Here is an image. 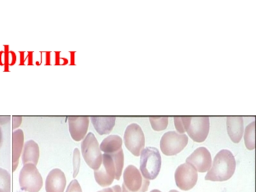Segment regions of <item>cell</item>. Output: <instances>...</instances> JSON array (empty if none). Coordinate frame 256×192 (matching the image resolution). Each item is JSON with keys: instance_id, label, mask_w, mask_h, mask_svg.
I'll return each instance as SVG.
<instances>
[{"instance_id": "31", "label": "cell", "mask_w": 256, "mask_h": 192, "mask_svg": "<svg viewBox=\"0 0 256 192\" xmlns=\"http://www.w3.org/2000/svg\"><path fill=\"white\" fill-rule=\"evenodd\" d=\"M168 192H180L176 190H171L169 191Z\"/></svg>"}, {"instance_id": "1", "label": "cell", "mask_w": 256, "mask_h": 192, "mask_svg": "<svg viewBox=\"0 0 256 192\" xmlns=\"http://www.w3.org/2000/svg\"><path fill=\"white\" fill-rule=\"evenodd\" d=\"M236 166V160L232 153L230 150H221L214 157L205 180L224 182L230 180L234 174Z\"/></svg>"}, {"instance_id": "22", "label": "cell", "mask_w": 256, "mask_h": 192, "mask_svg": "<svg viewBox=\"0 0 256 192\" xmlns=\"http://www.w3.org/2000/svg\"><path fill=\"white\" fill-rule=\"evenodd\" d=\"M150 124L154 131L160 132L168 127V116H152L150 118Z\"/></svg>"}, {"instance_id": "16", "label": "cell", "mask_w": 256, "mask_h": 192, "mask_svg": "<svg viewBox=\"0 0 256 192\" xmlns=\"http://www.w3.org/2000/svg\"><path fill=\"white\" fill-rule=\"evenodd\" d=\"M40 156V150L38 144L34 140H28L25 143L22 153V164H33L36 166Z\"/></svg>"}, {"instance_id": "17", "label": "cell", "mask_w": 256, "mask_h": 192, "mask_svg": "<svg viewBox=\"0 0 256 192\" xmlns=\"http://www.w3.org/2000/svg\"><path fill=\"white\" fill-rule=\"evenodd\" d=\"M94 128L100 136L109 134L116 124L115 116H92Z\"/></svg>"}, {"instance_id": "18", "label": "cell", "mask_w": 256, "mask_h": 192, "mask_svg": "<svg viewBox=\"0 0 256 192\" xmlns=\"http://www.w3.org/2000/svg\"><path fill=\"white\" fill-rule=\"evenodd\" d=\"M122 140L121 137L112 134L105 138L100 146L102 152L106 154H111L118 152L122 148Z\"/></svg>"}, {"instance_id": "21", "label": "cell", "mask_w": 256, "mask_h": 192, "mask_svg": "<svg viewBox=\"0 0 256 192\" xmlns=\"http://www.w3.org/2000/svg\"><path fill=\"white\" fill-rule=\"evenodd\" d=\"M11 178L6 169L0 168V192H10Z\"/></svg>"}, {"instance_id": "11", "label": "cell", "mask_w": 256, "mask_h": 192, "mask_svg": "<svg viewBox=\"0 0 256 192\" xmlns=\"http://www.w3.org/2000/svg\"><path fill=\"white\" fill-rule=\"evenodd\" d=\"M186 162L193 166L198 172L204 173L211 168L212 155L206 148H198L194 150L190 156L187 158Z\"/></svg>"}, {"instance_id": "13", "label": "cell", "mask_w": 256, "mask_h": 192, "mask_svg": "<svg viewBox=\"0 0 256 192\" xmlns=\"http://www.w3.org/2000/svg\"><path fill=\"white\" fill-rule=\"evenodd\" d=\"M66 186L65 174L59 168L50 171L46 180V192H64Z\"/></svg>"}, {"instance_id": "23", "label": "cell", "mask_w": 256, "mask_h": 192, "mask_svg": "<svg viewBox=\"0 0 256 192\" xmlns=\"http://www.w3.org/2000/svg\"><path fill=\"white\" fill-rule=\"evenodd\" d=\"M81 163L80 158V152L78 148H75L73 152V178H76L78 174Z\"/></svg>"}, {"instance_id": "30", "label": "cell", "mask_w": 256, "mask_h": 192, "mask_svg": "<svg viewBox=\"0 0 256 192\" xmlns=\"http://www.w3.org/2000/svg\"><path fill=\"white\" fill-rule=\"evenodd\" d=\"M150 192H162L161 191H160L159 190H152V191H150Z\"/></svg>"}, {"instance_id": "5", "label": "cell", "mask_w": 256, "mask_h": 192, "mask_svg": "<svg viewBox=\"0 0 256 192\" xmlns=\"http://www.w3.org/2000/svg\"><path fill=\"white\" fill-rule=\"evenodd\" d=\"M122 192H146L150 184V180L142 175L136 166L130 164L123 174Z\"/></svg>"}, {"instance_id": "25", "label": "cell", "mask_w": 256, "mask_h": 192, "mask_svg": "<svg viewBox=\"0 0 256 192\" xmlns=\"http://www.w3.org/2000/svg\"><path fill=\"white\" fill-rule=\"evenodd\" d=\"M176 130L180 134H184L185 132L184 125H182V116H175L174 118Z\"/></svg>"}, {"instance_id": "15", "label": "cell", "mask_w": 256, "mask_h": 192, "mask_svg": "<svg viewBox=\"0 0 256 192\" xmlns=\"http://www.w3.org/2000/svg\"><path fill=\"white\" fill-rule=\"evenodd\" d=\"M24 132L22 130H16L12 134V170L17 168L19 164L20 158L24 150Z\"/></svg>"}, {"instance_id": "24", "label": "cell", "mask_w": 256, "mask_h": 192, "mask_svg": "<svg viewBox=\"0 0 256 192\" xmlns=\"http://www.w3.org/2000/svg\"><path fill=\"white\" fill-rule=\"evenodd\" d=\"M66 192H82L81 186L76 180H72L66 190Z\"/></svg>"}, {"instance_id": "29", "label": "cell", "mask_w": 256, "mask_h": 192, "mask_svg": "<svg viewBox=\"0 0 256 192\" xmlns=\"http://www.w3.org/2000/svg\"><path fill=\"white\" fill-rule=\"evenodd\" d=\"M2 144H3V132H2V130L0 127V148H2Z\"/></svg>"}, {"instance_id": "27", "label": "cell", "mask_w": 256, "mask_h": 192, "mask_svg": "<svg viewBox=\"0 0 256 192\" xmlns=\"http://www.w3.org/2000/svg\"><path fill=\"white\" fill-rule=\"evenodd\" d=\"M98 192H122V189L120 185H115L112 188H104Z\"/></svg>"}, {"instance_id": "26", "label": "cell", "mask_w": 256, "mask_h": 192, "mask_svg": "<svg viewBox=\"0 0 256 192\" xmlns=\"http://www.w3.org/2000/svg\"><path fill=\"white\" fill-rule=\"evenodd\" d=\"M22 122V116H12V128L13 130L19 128Z\"/></svg>"}, {"instance_id": "8", "label": "cell", "mask_w": 256, "mask_h": 192, "mask_svg": "<svg viewBox=\"0 0 256 192\" xmlns=\"http://www.w3.org/2000/svg\"><path fill=\"white\" fill-rule=\"evenodd\" d=\"M126 147L134 156H139L145 147V136L138 124L132 123L126 130L124 136Z\"/></svg>"}, {"instance_id": "4", "label": "cell", "mask_w": 256, "mask_h": 192, "mask_svg": "<svg viewBox=\"0 0 256 192\" xmlns=\"http://www.w3.org/2000/svg\"><path fill=\"white\" fill-rule=\"evenodd\" d=\"M82 152L84 161L93 170L100 168L102 161V154L99 142L92 132H88L82 143Z\"/></svg>"}, {"instance_id": "19", "label": "cell", "mask_w": 256, "mask_h": 192, "mask_svg": "<svg viewBox=\"0 0 256 192\" xmlns=\"http://www.w3.org/2000/svg\"><path fill=\"white\" fill-rule=\"evenodd\" d=\"M255 121H253L246 127L244 130V144L248 150H253L255 148Z\"/></svg>"}, {"instance_id": "9", "label": "cell", "mask_w": 256, "mask_h": 192, "mask_svg": "<svg viewBox=\"0 0 256 192\" xmlns=\"http://www.w3.org/2000/svg\"><path fill=\"white\" fill-rule=\"evenodd\" d=\"M175 180L178 188L188 191L193 188L198 182V170L188 163L180 164L175 172Z\"/></svg>"}, {"instance_id": "3", "label": "cell", "mask_w": 256, "mask_h": 192, "mask_svg": "<svg viewBox=\"0 0 256 192\" xmlns=\"http://www.w3.org/2000/svg\"><path fill=\"white\" fill-rule=\"evenodd\" d=\"M185 132L196 142H203L210 132L208 116H182Z\"/></svg>"}, {"instance_id": "12", "label": "cell", "mask_w": 256, "mask_h": 192, "mask_svg": "<svg viewBox=\"0 0 256 192\" xmlns=\"http://www.w3.org/2000/svg\"><path fill=\"white\" fill-rule=\"evenodd\" d=\"M89 122L88 116H70L68 118V130L73 140L79 142L86 137Z\"/></svg>"}, {"instance_id": "28", "label": "cell", "mask_w": 256, "mask_h": 192, "mask_svg": "<svg viewBox=\"0 0 256 192\" xmlns=\"http://www.w3.org/2000/svg\"><path fill=\"white\" fill-rule=\"evenodd\" d=\"M10 116H0V125H4L10 122Z\"/></svg>"}, {"instance_id": "14", "label": "cell", "mask_w": 256, "mask_h": 192, "mask_svg": "<svg viewBox=\"0 0 256 192\" xmlns=\"http://www.w3.org/2000/svg\"><path fill=\"white\" fill-rule=\"evenodd\" d=\"M227 130L230 140L235 144L239 143L244 132V120L242 116H228Z\"/></svg>"}, {"instance_id": "2", "label": "cell", "mask_w": 256, "mask_h": 192, "mask_svg": "<svg viewBox=\"0 0 256 192\" xmlns=\"http://www.w3.org/2000/svg\"><path fill=\"white\" fill-rule=\"evenodd\" d=\"M162 166V157L158 150L154 147L144 148L140 153V170L148 180L156 179Z\"/></svg>"}, {"instance_id": "10", "label": "cell", "mask_w": 256, "mask_h": 192, "mask_svg": "<svg viewBox=\"0 0 256 192\" xmlns=\"http://www.w3.org/2000/svg\"><path fill=\"white\" fill-rule=\"evenodd\" d=\"M116 168L115 164L110 155L102 154V164L98 170H94L96 182L100 186L106 187L113 184L116 179Z\"/></svg>"}, {"instance_id": "20", "label": "cell", "mask_w": 256, "mask_h": 192, "mask_svg": "<svg viewBox=\"0 0 256 192\" xmlns=\"http://www.w3.org/2000/svg\"><path fill=\"white\" fill-rule=\"evenodd\" d=\"M110 155L114 160V164H115L116 168V180H120L121 175H122L123 168H124V157L122 148H120L118 152Z\"/></svg>"}, {"instance_id": "7", "label": "cell", "mask_w": 256, "mask_h": 192, "mask_svg": "<svg viewBox=\"0 0 256 192\" xmlns=\"http://www.w3.org/2000/svg\"><path fill=\"white\" fill-rule=\"evenodd\" d=\"M188 142V137L176 132H166L160 141V148L166 156H174L182 152Z\"/></svg>"}, {"instance_id": "6", "label": "cell", "mask_w": 256, "mask_h": 192, "mask_svg": "<svg viewBox=\"0 0 256 192\" xmlns=\"http://www.w3.org/2000/svg\"><path fill=\"white\" fill-rule=\"evenodd\" d=\"M19 182L22 190L28 192H38L43 185L42 176L33 164H24L20 171Z\"/></svg>"}]
</instances>
